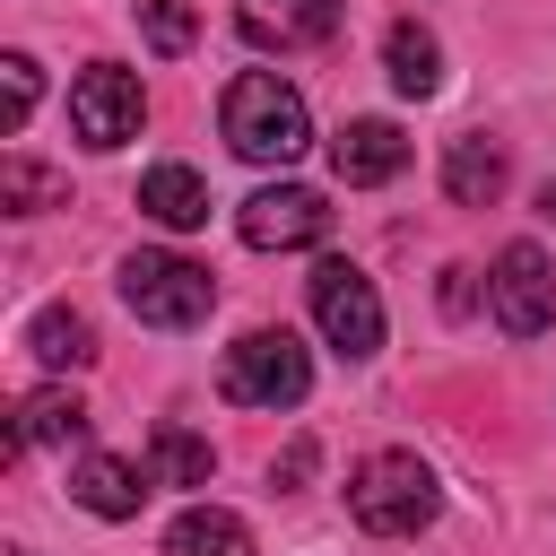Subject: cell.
<instances>
[{"label":"cell","mask_w":556,"mask_h":556,"mask_svg":"<svg viewBox=\"0 0 556 556\" xmlns=\"http://www.w3.org/2000/svg\"><path fill=\"white\" fill-rule=\"evenodd\" d=\"M226 148L252 156V165H295L313 148V122H304V96L269 70H243L226 87Z\"/></svg>","instance_id":"6da1fadb"},{"label":"cell","mask_w":556,"mask_h":556,"mask_svg":"<svg viewBox=\"0 0 556 556\" xmlns=\"http://www.w3.org/2000/svg\"><path fill=\"white\" fill-rule=\"evenodd\" d=\"M434 469L417 460V452H374V460H356V478H348V513H356V530H374V539H417L426 521H434Z\"/></svg>","instance_id":"7a4b0ae2"},{"label":"cell","mask_w":556,"mask_h":556,"mask_svg":"<svg viewBox=\"0 0 556 556\" xmlns=\"http://www.w3.org/2000/svg\"><path fill=\"white\" fill-rule=\"evenodd\" d=\"M217 391L235 408H295L313 391V356H304L295 330H243L226 348V365H217Z\"/></svg>","instance_id":"3957f363"},{"label":"cell","mask_w":556,"mask_h":556,"mask_svg":"<svg viewBox=\"0 0 556 556\" xmlns=\"http://www.w3.org/2000/svg\"><path fill=\"white\" fill-rule=\"evenodd\" d=\"M122 304H130L148 330H191V321H208L217 278H208L200 261H182V252H130V261H122Z\"/></svg>","instance_id":"277c9868"},{"label":"cell","mask_w":556,"mask_h":556,"mask_svg":"<svg viewBox=\"0 0 556 556\" xmlns=\"http://www.w3.org/2000/svg\"><path fill=\"white\" fill-rule=\"evenodd\" d=\"M313 321H321V339L339 356H374L382 348V295H374V278L356 261H321L313 269Z\"/></svg>","instance_id":"5b68a950"},{"label":"cell","mask_w":556,"mask_h":556,"mask_svg":"<svg viewBox=\"0 0 556 556\" xmlns=\"http://www.w3.org/2000/svg\"><path fill=\"white\" fill-rule=\"evenodd\" d=\"M139 113H148V96H139V78H130L122 61L78 70V87H70V130H78L87 148H122V139L139 130Z\"/></svg>","instance_id":"8992f818"},{"label":"cell","mask_w":556,"mask_h":556,"mask_svg":"<svg viewBox=\"0 0 556 556\" xmlns=\"http://www.w3.org/2000/svg\"><path fill=\"white\" fill-rule=\"evenodd\" d=\"M486 287H495V321H504L513 339H539V330L556 321V261H547L539 243H504Z\"/></svg>","instance_id":"52a82bcc"},{"label":"cell","mask_w":556,"mask_h":556,"mask_svg":"<svg viewBox=\"0 0 556 556\" xmlns=\"http://www.w3.org/2000/svg\"><path fill=\"white\" fill-rule=\"evenodd\" d=\"M235 226H243L252 252H304V243L330 235V208H321V191H304V182H269V191L243 200Z\"/></svg>","instance_id":"ba28073f"},{"label":"cell","mask_w":556,"mask_h":556,"mask_svg":"<svg viewBox=\"0 0 556 556\" xmlns=\"http://www.w3.org/2000/svg\"><path fill=\"white\" fill-rule=\"evenodd\" d=\"M235 26H243V43H261V52H313V43L339 35V0H243Z\"/></svg>","instance_id":"9c48e42d"},{"label":"cell","mask_w":556,"mask_h":556,"mask_svg":"<svg viewBox=\"0 0 556 556\" xmlns=\"http://www.w3.org/2000/svg\"><path fill=\"white\" fill-rule=\"evenodd\" d=\"M330 165H339V182L374 191V182H391V174L408 165V139H400V122L365 113V122H339V139H330Z\"/></svg>","instance_id":"30bf717a"},{"label":"cell","mask_w":556,"mask_h":556,"mask_svg":"<svg viewBox=\"0 0 556 556\" xmlns=\"http://www.w3.org/2000/svg\"><path fill=\"white\" fill-rule=\"evenodd\" d=\"M70 495H78L96 521H130L139 495H148V469H139V460H113V452H87L78 478H70Z\"/></svg>","instance_id":"8fae6325"},{"label":"cell","mask_w":556,"mask_h":556,"mask_svg":"<svg viewBox=\"0 0 556 556\" xmlns=\"http://www.w3.org/2000/svg\"><path fill=\"white\" fill-rule=\"evenodd\" d=\"M139 208L156 226H208V182L191 165H148L139 174Z\"/></svg>","instance_id":"7c38bea8"},{"label":"cell","mask_w":556,"mask_h":556,"mask_svg":"<svg viewBox=\"0 0 556 556\" xmlns=\"http://www.w3.org/2000/svg\"><path fill=\"white\" fill-rule=\"evenodd\" d=\"M382 61H391V87H400V96H434V87H443V43H434L417 17H400V26L382 35Z\"/></svg>","instance_id":"4fadbf2b"},{"label":"cell","mask_w":556,"mask_h":556,"mask_svg":"<svg viewBox=\"0 0 556 556\" xmlns=\"http://www.w3.org/2000/svg\"><path fill=\"white\" fill-rule=\"evenodd\" d=\"M443 191H452L460 208H486V200L504 191V148H495V139H452V148H443Z\"/></svg>","instance_id":"5bb4252c"},{"label":"cell","mask_w":556,"mask_h":556,"mask_svg":"<svg viewBox=\"0 0 556 556\" xmlns=\"http://www.w3.org/2000/svg\"><path fill=\"white\" fill-rule=\"evenodd\" d=\"M165 556H252V530L217 504H191L174 530H165Z\"/></svg>","instance_id":"9a60e30c"},{"label":"cell","mask_w":556,"mask_h":556,"mask_svg":"<svg viewBox=\"0 0 556 556\" xmlns=\"http://www.w3.org/2000/svg\"><path fill=\"white\" fill-rule=\"evenodd\" d=\"M208 469H217L208 434H191V426H156V434H148V478H165V486H208Z\"/></svg>","instance_id":"2e32d148"},{"label":"cell","mask_w":556,"mask_h":556,"mask_svg":"<svg viewBox=\"0 0 556 556\" xmlns=\"http://www.w3.org/2000/svg\"><path fill=\"white\" fill-rule=\"evenodd\" d=\"M26 348H35L43 365H87V356H96V330H87V313H70V304H43V313L26 321Z\"/></svg>","instance_id":"e0dca14e"},{"label":"cell","mask_w":556,"mask_h":556,"mask_svg":"<svg viewBox=\"0 0 556 556\" xmlns=\"http://www.w3.org/2000/svg\"><path fill=\"white\" fill-rule=\"evenodd\" d=\"M87 434V400L78 391H35L26 408H17V443L35 452V443H78Z\"/></svg>","instance_id":"ac0fdd59"},{"label":"cell","mask_w":556,"mask_h":556,"mask_svg":"<svg viewBox=\"0 0 556 556\" xmlns=\"http://www.w3.org/2000/svg\"><path fill=\"white\" fill-rule=\"evenodd\" d=\"M61 200H70V174H52V165H35V156H9V165H0V208L35 217V208H61Z\"/></svg>","instance_id":"d6986e66"},{"label":"cell","mask_w":556,"mask_h":556,"mask_svg":"<svg viewBox=\"0 0 556 556\" xmlns=\"http://www.w3.org/2000/svg\"><path fill=\"white\" fill-rule=\"evenodd\" d=\"M130 17H139V35L174 61V52H191V35H200V17H191V0H130Z\"/></svg>","instance_id":"ffe728a7"},{"label":"cell","mask_w":556,"mask_h":556,"mask_svg":"<svg viewBox=\"0 0 556 556\" xmlns=\"http://www.w3.org/2000/svg\"><path fill=\"white\" fill-rule=\"evenodd\" d=\"M0 87H9L0 122H9V130H26V113H35V61H26V52H9V61H0Z\"/></svg>","instance_id":"44dd1931"},{"label":"cell","mask_w":556,"mask_h":556,"mask_svg":"<svg viewBox=\"0 0 556 556\" xmlns=\"http://www.w3.org/2000/svg\"><path fill=\"white\" fill-rule=\"evenodd\" d=\"M443 313H452V321H469V313H478V287H469V269H443Z\"/></svg>","instance_id":"7402d4cb"},{"label":"cell","mask_w":556,"mask_h":556,"mask_svg":"<svg viewBox=\"0 0 556 556\" xmlns=\"http://www.w3.org/2000/svg\"><path fill=\"white\" fill-rule=\"evenodd\" d=\"M269 478H278V486H304V478H313V443H287V460H278Z\"/></svg>","instance_id":"603a6c76"},{"label":"cell","mask_w":556,"mask_h":556,"mask_svg":"<svg viewBox=\"0 0 556 556\" xmlns=\"http://www.w3.org/2000/svg\"><path fill=\"white\" fill-rule=\"evenodd\" d=\"M539 217H547V226H556V174H547V182H539Z\"/></svg>","instance_id":"cb8c5ba5"}]
</instances>
